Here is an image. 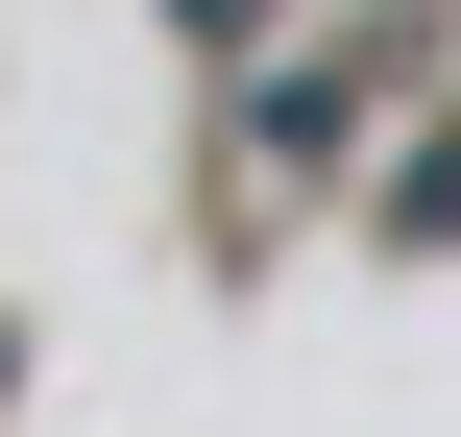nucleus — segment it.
Here are the masks:
<instances>
[{"mask_svg": "<svg viewBox=\"0 0 461 437\" xmlns=\"http://www.w3.org/2000/svg\"><path fill=\"white\" fill-rule=\"evenodd\" d=\"M389 219H413V243H461V122L413 146V195H389Z\"/></svg>", "mask_w": 461, "mask_h": 437, "instance_id": "obj_2", "label": "nucleus"}, {"mask_svg": "<svg viewBox=\"0 0 461 437\" xmlns=\"http://www.w3.org/2000/svg\"><path fill=\"white\" fill-rule=\"evenodd\" d=\"M170 24H194V49H243V24H267V0H170Z\"/></svg>", "mask_w": 461, "mask_h": 437, "instance_id": "obj_3", "label": "nucleus"}, {"mask_svg": "<svg viewBox=\"0 0 461 437\" xmlns=\"http://www.w3.org/2000/svg\"><path fill=\"white\" fill-rule=\"evenodd\" d=\"M340 122H365V49H316V73H267V97H243V146H340Z\"/></svg>", "mask_w": 461, "mask_h": 437, "instance_id": "obj_1", "label": "nucleus"}]
</instances>
